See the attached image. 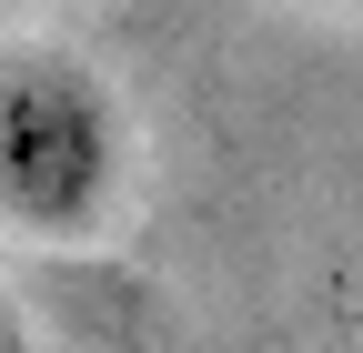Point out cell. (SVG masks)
I'll list each match as a JSON object with an SVG mask.
<instances>
[{
  "label": "cell",
  "instance_id": "6da1fadb",
  "mask_svg": "<svg viewBox=\"0 0 363 353\" xmlns=\"http://www.w3.org/2000/svg\"><path fill=\"white\" fill-rule=\"evenodd\" d=\"M121 101L61 51H0V223L30 242H101L121 202Z\"/></svg>",
  "mask_w": 363,
  "mask_h": 353
},
{
  "label": "cell",
  "instance_id": "7a4b0ae2",
  "mask_svg": "<svg viewBox=\"0 0 363 353\" xmlns=\"http://www.w3.org/2000/svg\"><path fill=\"white\" fill-rule=\"evenodd\" d=\"M0 353H40V343H30V323H21V303H11V293H0Z\"/></svg>",
  "mask_w": 363,
  "mask_h": 353
},
{
  "label": "cell",
  "instance_id": "3957f363",
  "mask_svg": "<svg viewBox=\"0 0 363 353\" xmlns=\"http://www.w3.org/2000/svg\"><path fill=\"white\" fill-rule=\"evenodd\" d=\"M353 353H363V333H353Z\"/></svg>",
  "mask_w": 363,
  "mask_h": 353
}]
</instances>
